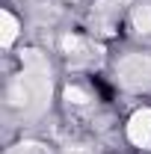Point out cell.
<instances>
[{"label":"cell","mask_w":151,"mask_h":154,"mask_svg":"<svg viewBox=\"0 0 151 154\" xmlns=\"http://www.w3.org/2000/svg\"><path fill=\"white\" fill-rule=\"evenodd\" d=\"M119 83L128 89H148L151 86V57L131 54L119 62Z\"/></svg>","instance_id":"obj_1"},{"label":"cell","mask_w":151,"mask_h":154,"mask_svg":"<svg viewBox=\"0 0 151 154\" xmlns=\"http://www.w3.org/2000/svg\"><path fill=\"white\" fill-rule=\"evenodd\" d=\"M128 139L136 148H151V110L133 113V119L128 122Z\"/></svg>","instance_id":"obj_2"},{"label":"cell","mask_w":151,"mask_h":154,"mask_svg":"<svg viewBox=\"0 0 151 154\" xmlns=\"http://www.w3.org/2000/svg\"><path fill=\"white\" fill-rule=\"evenodd\" d=\"M0 18H3V36H0V42L9 48V45L15 42V36H18V21H15L12 12H6V9H3V15H0Z\"/></svg>","instance_id":"obj_3"},{"label":"cell","mask_w":151,"mask_h":154,"mask_svg":"<svg viewBox=\"0 0 151 154\" xmlns=\"http://www.w3.org/2000/svg\"><path fill=\"white\" fill-rule=\"evenodd\" d=\"M133 27L139 30V33H151V6H136L133 9Z\"/></svg>","instance_id":"obj_4"},{"label":"cell","mask_w":151,"mask_h":154,"mask_svg":"<svg viewBox=\"0 0 151 154\" xmlns=\"http://www.w3.org/2000/svg\"><path fill=\"white\" fill-rule=\"evenodd\" d=\"M62 51H65L68 57H83L86 42H83L80 36H62Z\"/></svg>","instance_id":"obj_5"},{"label":"cell","mask_w":151,"mask_h":154,"mask_svg":"<svg viewBox=\"0 0 151 154\" xmlns=\"http://www.w3.org/2000/svg\"><path fill=\"white\" fill-rule=\"evenodd\" d=\"M65 98H68V101H74V104H89V101H92V98L86 95L80 86H68V89H65Z\"/></svg>","instance_id":"obj_6"},{"label":"cell","mask_w":151,"mask_h":154,"mask_svg":"<svg viewBox=\"0 0 151 154\" xmlns=\"http://www.w3.org/2000/svg\"><path fill=\"white\" fill-rule=\"evenodd\" d=\"M9 154H45V148H42V145H36V142H27V145H18V148H12Z\"/></svg>","instance_id":"obj_7"}]
</instances>
